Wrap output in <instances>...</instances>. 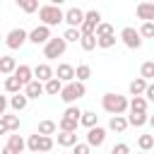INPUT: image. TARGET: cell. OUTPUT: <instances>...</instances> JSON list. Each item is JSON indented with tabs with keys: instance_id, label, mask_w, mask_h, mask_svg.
I'll list each match as a JSON object with an SVG mask.
<instances>
[{
	"instance_id": "12",
	"label": "cell",
	"mask_w": 154,
	"mask_h": 154,
	"mask_svg": "<svg viewBox=\"0 0 154 154\" xmlns=\"http://www.w3.org/2000/svg\"><path fill=\"white\" fill-rule=\"evenodd\" d=\"M55 79H60L63 84L75 82V67H72L70 63H60V65H58V70H55Z\"/></svg>"
},
{
	"instance_id": "50",
	"label": "cell",
	"mask_w": 154,
	"mask_h": 154,
	"mask_svg": "<svg viewBox=\"0 0 154 154\" xmlns=\"http://www.w3.org/2000/svg\"><path fill=\"white\" fill-rule=\"evenodd\" d=\"M140 154H149V152H140Z\"/></svg>"
},
{
	"instance_id": "9",
	"label": "cell",
	"mask_w": 154,
	"mask_h": 154,
	"mask_svg": "<svg viewBox=\"0 0 154 154\" xmlns=\"http://www.w3.org/2000/svg\"><path fill=\"white\" fill-rule=\"evenodd\" d=\"M48 38H51V29H48V26H43V24H38L36 29H31V31H29V41H31L34 46H46V43H48Z\"/></svg>"
},
{
	"instance_id": "39",
	"label": "cell",
	"mask_w": 154,
	"mask_h": 154,
	"mask_svg": "<svg viewBox=\"0 0 154 154\" xmlns=\"http://www.w3.org/2000/svg\"><path fill=\"white\" fill-rule=\"evenodd\" d=\"M79 46H82L84 51H94V48H96V36H94V34H91V36H82V38H79Z\"/></svg>"
},
{
	"instance_id": "44",
	"label": "cell",
	"mask_w": 154,
	"mask_h": 154,
	"mask_svg": "<svg viewBox=\"0 0 154 154\" xmlns=\"http://www.w3.org/2000/svg\"><path fill=\"white\" fill-rule=\"evenodd\" d=\"M142 96H144V101H147V103H149V101H154V84H147V89H144V94H142Z\"/></svg>"
},
{
	"instance_id": "3",
	"label": "cell",
	"mask_w": 154,
	"mask_h": 154,
	"mask_svg": "<svg viewBox=\"0 0 154 154\" xmlns=\"http://www.w3.org/2000/svg\"><path fill=\"white\" fill-rule=\"evenodd\" d=\"M84 94H87V87L75 79V82H70V84H63V91H60L58 96H60L67 106H75V101H79Z\"/></svg>"
},
{
	"instance_id": "13",
	"label": "cell",
	"mask_w": 154,
	"mask_h": 154,
	"mask_svg": "<svg viewBox=\"0 0 154 154\" xmlns=\"http://www.w3.org/2000/svg\"><path fill=\"white\" fill-rule=\"evenodd\" d=\"M135 14L142 22H154V2H140L135 7Z\"/></svg>"
},
{
	"instance_id": "1",
	"label": "cell",
	"mask_w": 154,
	"mask_h": 154,
	"mask_svg": "<svg viewBox=\"0 0 154 154\" xmlns=\"http://www.w3.org/2000/svg\"><path fill=\"white\" fill-rule=\"evenodd\" d=\"M38 19H41L43 26L51 29V26H55V24H60L65 19V12L60 10L58 2H48V5H41L38 7Z\"/></svg>"
},
{
	"instance_id": "38",
	"label": "cell",
	"mask_w": 154,
	"mask_h": 154,
	"mask_svg": "<svg viewBox=\"0 0 154 154\" xmlns=\"http://www.w3.org/2000/svg\"><path fill=\"white\" fill-rule=\"evenodd\" d=\"M63 118H70V120H77V123H79V118H82L79 106H67V108H65V113H63Z\"/></svg>"
},
{
	"instance_id": "8",
	"label": "cell",
	"mask_w": 154,
	"mask_h": 154,
	"mask_svg": "<svg viewBox=\"0 0 154 154\" xmlns=\"http://www.w3.org/2000/svg\"><path fill=\"white\" fill-rule=\"evenodd\" d=\"M63 22L67 24V29H79L82 22H84V10H79V7H70V10L65 12V19H63Z\"/></svg>"
},
{
	"instance_id": "2",
	"label": "cell",
	"mask_w": 154,
	"mask_h": 154,
	"mask_svg": "<svg viewBox=\"0 0 154 154\" xmlns=\"http://www.w3.org/2000/svg\"><path fill=\"white\" fill-rule=\"evenodd\" d=\"M101 106H103V111L111 113V116H123V113L128 111V99H125L123 94H113V91H108V94H103Z\"/></svg>"
},
{
	"instance_id": "29",
	"label": "cell",
	"mask_w": 154,
	"mask_h": 154,
	"mask_svg": "<svg viewBox=\"0 0 154 154\" xmlns=\"http://www.w3.org/2000/svg\"><path fill=\"white\" fill-rule=\"evenodd\" d=\"M89 77H91V67H89V65H77V67H75V79H77V82L84 84Z\"/></svg>"
},
{
	"instance_id": "30",
	"label": "cell",
	"mask_w": 154,
	"mask_h": 154,
	"mask_svg": "<svg viewBox=\"0 0 154 154\" xmlns=\"http://www.w3.org/2000/svg\"><path fill=\"white\" fill-rule=\"evenodd\" d=\"M77 120H70V118H60L58 120V130L60 132H77Z\"/></svg>"
},
{
	"instance_id": "31",
	"label": "cell",
	"mask_w": 154,
	"mask_h": 154,
	"mask_svg": "<svg viewBox=\"0 0 154 154\" xmlns=\"http://www.w3.org/2000/svg\"><path fill=\"white\" fill-rule=\"evenodd\" d=\"M137 147H140V152H149L154 147V135H140L137 137Z\"/></svg>"
},
{
	"instance_id": "36",
	"label": "cell",
	"mask_w": 154,
	"mask_h": 154,
	"mask_svg": "<svg viewBox=\"0 0 154 154\" xmlns=\"http://www.w3.org/2000/svg\"><path fill=\"white\" fill-rule=\"evenodd\" d=\"M111 34H116V31H113V24H108V22H101V24L96 26V31H94L96 38H101V36H111Z\"/></svg>"
},
{
	"instance_id": "15",
	"label": "cell",
	"mask_w": 154,
	"mask_h": 154,
	"mask_svg": "<svg viewBox=\"0 0 154 154\" xmlns=\"http://www.w3.org/2000/svg\"><path fill=\"white\" fill-rule=\"evenodd\" d=\"M14 70H17V60L12 55H0V72L7 75V77H12Z\"/></svg>"
},
{
	"instance_id": "21",
	"label": "cell",
	"mask_w": 154,
	"mask_h": 154,
	"mask_svg": "<svg viewBox=\"0 0 154 154\" xmlns=\"http://www.w3.org/2000/svg\"><path fill=\"white\" fill-rule=\"evenodd\" d=\"M79 125H84L87 130H91V128H96V125H99V116H96L94 111H82Z\"/></svg>"
},
{
	"instance_id": "28",
	"label": "cell",
	"mask_w": 154,
	"mask_h": 154,
	"mask_svg": "<svg viewBox=\"0 0 154 154\" xmlns=\"http://www.w3.org/2000/svg\"><path fill=\"white\" fill-rule=\"evenodd\" d=\"M22 89H24V84H22L17 77H7V79H5V91H7V94H19Z\"/></svg>"
},
{
	"instance_id": "23",
	"label": "cell",
	"mask_w": 154,
	"mask_h": 154,
	"mask_svg": "<svg viewBox=\"0 0 154 154\" xmlns=\"http://www.w3.org/2000/svg\"><path fill=\"white\" fill-rule=\"evenodd\" d=\"M147 84H149V82H144L142 77H135V79L128 84V89H130V94H132V96H142V94H144V89H147Z\"/></svg>"
},
{
	"instance_id": "47",
	"label": "cell",
	"mask_w": 154,
	"mask_h": 154,
	"mask_svg": "<svg viewBox=\"0 0 154 154\" xmlns=\"http://www.w3.org/2000/svg\"><path fill=\"white\" fill-rule=\"evenodd\" d=\"M0 154H14V152H12V149H10V147H7V144H5V147H2V152H0Z\"/></svg>"
},
{
	"instance_id": "51",
	"label": "cell",
	"mask_w": 154,
	"mask_h": 154,
	"mask_svg": "<svg viewBox=\"0 0 154 154\" xmlns=\"http://www.w3.org/2000/svg\"><path fill=\"white\" fill-rule=\"evenodd\" d=\"M63 154H70V152H63Z\"/></svg>"
},
{
	"instance_id": "14",
	"label": "cell",
	"mask_w": 154,
	"mask_h": 154,
	"mask_svg": "<svg viewBox=\"0 0 154 154\" xmlns=\"http://www.w3.org/2000/svg\"><path fill=\"white\" fill-rule=\"evenodd\" d=\"M12 77H17V79L26 87V84L34 79V70H31L29 65H17V70H14V75H12Z\"/></svg>"
},
{
	"instance_id": "4",
	"label": "cell",
	"mask_w": 154,
	"mask_h": 154,
	"mask_svg": "<svg viewBox=\"0 0 154 154\" xmlns=\"http://www.w3.org/2000/svg\"><path fill=\"white\" fill-rule=\"evenodd\" d=\"M65 48H67V43H65V38H63V36H51V38H48V43L43 46V58L55 60V58H60V55L65 53Z\"/></svg>"
},
{
	"instance_id": "10",
	"label": "cell",
	"mask_w": 154,
	"mask_h": 154,
	"mask_svg": "<svg viewBox=\"0 0 154 154\" xmlns=\"http://www.w3.org/2000/svg\"><path fill=\"white\" fill-rule=\"evenodd\" d=\"M55 77V70L48 65V63H38L36 67H34V79L36 82H41V84H46L48 79H53Z\"/></svg>"
},
{
	"instance_id": "48",
	"label": "cell",
	"mask_w": 154,
	"mask_h": 154,
	"mask_svg": "<svg viewBox=\"0 0 154 154\" xmlns=\"http://www.w3.org/2000/svg\"><path fill=\"white\" fill-rule=\"evenodd\" d=\"M149 125H152V128H154V116H149Z\"/></svg>"
},
{
	"instance_id": "46",
	"label": "cell",
	"mask_w": 154,
	"mask_h": 154,
	"mask_svg": "<svg viewBox=\"0 0 154 154\" xmlns=\"http://www.w3.org/2000/svg\"><path fill=\"white\" fill-rule=\"evenodd\" d=\"M7 132H10V130H7V125H5V120L0 118V135H7Z\"/></svg>"
},
{
	"instance_id": "26",
	"label": "cell",
	"mask_w": 154,
	"mask_h": 154,
	"mask_svg": "<svg viewBox=\"0 0 154 154\" xmlns=\"http://www.w3.org/2000/svg\"><path fill=\"white\" fill-rule=\"evenodd\" d=\"M58 144L65 147V149H67V147H75V144H77V132H60V135H58Z\"/></svg>"
},
{
	"instance_id": "40",
	"label": "cell",
	"mask_w": 154,
	"mask_h": 154,
	"mask_svg": "<svg viewBox=\"0 0 154 154\" xmlns=\"http://www.w3.org/2000/svg\"><path fill=\"white\" fill-rule=\"evenodd\" d=\"M96 46H99V48H113V46H116V34H111V36H101V38H96Z\"/></svg>"
},
{
	"instance_id": "33",
	"label": "cell",
	"mask_w": 154,
	"mask_h": 154,
	"mask_svg": "<svg viewBox=\"0 0 154 154\" xmlns=\"http://www.w3.org/2000/svg\"><path fill=\"white\" fill-rule=\"evenodd\" d=\"M53 137H38V154H51V149H53Z\"/></svg>"
},
{
	"instance_id": "42",
	"label": "cell",
	"mask_w": 154,
	"mask_h": 154,
	"mask_svg": "<svg viewBox=\"0 0 154 154\" xmlns=\"http://www.w3.org/2000/svg\"><path fill=\"white\" fill-rule=\"evenodd\" d=\"M70 154H91V147L87 144V142H77L75 147H72V152Z\"/></svg>"
},
{
	"instance_id": "43",
	"label": "cell",
	"mask_w": 154,
	"mask_h": 154,
	"mask_svg": "<svg viewBox=\"0 0 154 154\" xmlns=\"http://www.w3.org/2000/svg\"><path fill=\"white\" fill-rule=\"evenodd\" d=\"M111 154H130V147H128L125 142H118V144H113Z\"/></svg>"
},
{
	"instance_id": "20",
	"label": "cell",
	"mask_w": 154,
	"mask_h": 154,
	"mask_svg": "<svg viewBox=\"0 0 154 154\" xmlns=\"http://www.w3.org/2000/svg\"><path fill=\"white\" fill-rule=\"evenodd\" d=\"M128 108H130V113H147V101H144V96H132V99L128 101Z\"/></svg>"
},
{
	"instance_id": "24",
	"label": "cell",
	"mask_w": 154,
	"mask_h": 154,
	"mask_svg": "<svg viewBox=\"0 0 154 154\" xmlns=\"http://www.w3.org/2000/svg\"><path fill=\"white\" fill-rule=\"evenodd\" d=\"M55 130H58V123H55V120H48V118H46V120L38 123V135H43V137H51Z\"/></svg>"
},
{
	"instance_id": "49",
	"label": "cell",
	"mask_w": 154,
	"mask_h": 154,
	"mask_svg": "<svg viewBox=\"0 0 154 154\" xmlns=\"http://www.w3.org/2000/svg\"><path fill=\"white\" fill-rule=\"evenodd\" d=\"M2 41H5V36H2V34H0V43H2Z\"/></svg>"
},
{
	"instance_id": "18",
	"label": "cell",
	"mask_w": 154,
	"mask_h": 154,
	"mask_svg": "<svg viewBox=\"0 0 154 154\" xmlns=\"http://www.w3.org/2000/svg\"><path fill=\"white\" fill-rule=\"evenodd\" d=\"M7 147H10L14 154H22V152L26 149V142H24L22 135H10V137H7Z\"/></svg>"
},
{
	"instance_id": "27",
	"label": "cell",
	"mask_w": 154,
	"mask_h": 154,
	"mask_svg": "<svg viewBox=\"0 0 154 154\" xmlns=\"http://www.w3.org/2000/svg\"><path fill=\"white\" fill-rule=\"evenodd\" d=\"M140 77H142L144 82L154 79V60H144V63L140 65Z\"/></svg>"
},
{
	"instance_id": "22",
	"label": "cell",
	"mask_w": 154,
	"mask_h": 154,
	"mask_svg": "<svg viewBox=\"0 0 154 154\" xmlns=\"http://www.w3.org/2000/svg\"><path fill=\"white\" fill-rule=\"evenodd\" d=\"M60 91H63V82H60V79H55V77H53V79H48V82L43 84V94H48V96H58Z\"/></svg>"
},
{
	"instance_id": "52",
	"label": "cell",
	"mask_w": 154,
	"mask_h": 154,
	"mask_svg": "<svg viewBox=\"0 0 154 154\" xmlns=\"http://www.w3.org/2000/svg\"><path fill=\"white\" fill-rule=\"evenodd\" d=\"M108 154H111V152H108Z\"/></svg>"
},
{
	"instance_id": "11",
	"label": "cell",
	"mask_w": 154,
	"mask_h": 154,
	"mask_svg": "<svg viewBox=\"0 0 154 154\" xmlns=\"http://www.w3.org/2000/svg\"><path fill=\"white\" fill-rule=\"evenodd\" d=\"M103 142H106V128L96 125V128L87 130V144L89 147H101Z\"/></svg>"
},
{
	"instance_id": "6",
	"label": "cell",
	"mask_w": 154,
	"mask_h": 154,
	"mask_svg": "<svg viewBox=\"0 0 154 154\" xmlns=\"http://www.w3.org/2000/svg\"><path fill=\"white\" fill-rule=\"evenodd\" d=\"M26 41H29V31H24L22 26H19V29H12V31L5 36V46H7L10 51H17V48H22Z\"/></svg>"
},
{
	"instance_id": "5",
	"label": "cell",
	"mask_w": 154,
	"mask_h": 154,
	"mask_svg": "<svg viewBox=\"0 0 154 154\" xmlns=\"http://www.w3.org/2000/svg\"><path fill=\"white\" fill-rule=\"evenodd\" d=\"M99 24H101V12H99V10H87V12H84V22H82V26H79V34H82V36H91Z\"/></svg>"
},
{
	"instance_id": "41",
	"label": "cell",
	"mask_w": 154,
	"mask_h": 154,
	"mask_svg": "<svg viewBox=\"0 0 154 154\" xmlns=\"http://www.w3.org/2000/svg\"><path fill=\"white\" fill-rule=\"evenodd\" d=\"M38 137H41V135L36 132V135H29V140H26V149L34 152V154H38Z\"/></svg>"
},
{
	"instance_id": "45",
	"label": "cell",
	"mask_w": 154,
	"mask_h": 154,
	"mask_svg": "<svg viewBox=\"0 0 154 154\" xmlns=\"http://www.w3.org/2000/svg\"><path fill=\"white\" fill-rule=\"evenodd\" d=\"M7 106H10V99H7V96H2V94H0V118H2V116H5V113H7Z\"/></svg>"
},
{
	"instance_id": "34",
	"label": "cell",
	"mask_w": 154,
	"mask_h": 154,
	"mask_svg": "<svg viewBox=\"0 0 154 154\" xmlns=\"http://www.w3.org/2000/svg\"><path fill=\"white\" fill-rule=\"evenodd\" d=\"M137 34L142 36V41L144 38H154V22H142V26L137 29Z\"/></svg>"
},
{
	"instance_id": "16",
	"label": "cell",
	"mask_w": 154,
	"mask_h": 154,
	"mask_svg": "<svg viewBox=\"0 0 154 154\" xmlns=\"http://www.w3.org/2000/svg\"><path fill=\"white\" fill-rule=\"evenodd\" d=\"M41 94H43V84L36 82V79H31V82L24 87V96H26V99H38Z\"/></svg>"
},
{
	"instance_id": "19",
	"label": "cell",
	"mask_w": 154,
	"mask_h": 154,
	"mask_svg": "<svg viewBox=\"0 0 154 154\" xmlns=\"http://www.w3.org/2000/svg\"><path fill=\"white\" fill-rule=\"evenodd\" d=\"M10 106H12V111L19 113V111H24V108L29 106V99H26L22 91H19V94H12V96H10Z\"/></svg>"
},
{
	"instance_id": "37",
	"label": "cell",
	"mask_w": 154,
	"mask_h": 154,
	"mask_svg": "<svg viewBox=\"0 0 154 154\" xmlns=\"http://www.w3.org/2000/svg\"><path fill=\"white\" fill-rule=\"evenodd\" d=\"M63 38H65V43H77L82 38V34H79V29H65Z\"/></svg>"
},
{
	"instance_id": "32",
	"label": "cell",
	"mask_w": 154,
	"mask_h": 154,
	"mask_svg": "<svg viewBox=\"0 0 154 154\" xmlns=\"http://www.w3.org/2000/svg\"><path fill=\"white\" fill-rule=\"evenodd\" d=\"M2 120H5V125H7V130H10V132L19 130V116H14V113H5V116H2Z\"/></svg>"
},
{
	"instance_id": "7",
	"label": "cell",
	"mask_w": 154,
	"mask_h": 154,
	"mask_svg": "<svg viewBox=\"0 0 154 154\" xmlns=\"http://www.w3.org/2000/svg\"><path fill=\"white\" fill-rule=\"evenodd\" d=\"M120 41H123L128 48H132V51L142 48V36L137 34V29H135V26H125V29L120 31Z\"/></svg>"
},
{
	"instance_id": "35",
	"label": "cell",
	"mask_w": 154,
	"mask_h": 154,
	"mask_svg": "<svg viewBox=\"0 0 154 154\" xmlns=\"http://www.w3.org/2000/svg\"><path fill=\"white\" fill-rule=\"evenodd\" d=\"M17 7H19V10H24L26 14H31V12H36V10H38V2H36V0H17Z\"/></svg>"
},
{
	"instance_id": "25",
	"label": "cell",
	"mask_w": 154,
	"mask_h": 154,
	"mask_svg": "<svg viewBox=\"0 0 154 154\" xmlns=\"http://www.w3.org/2000/svg\"><path fill=\"white\" fill-rule=\"evenodd\" d=\"M147 123H149V116L147 113H130L128 116V125H132V128H142Z\"/></svg>"
},
{
	"instance_id": "17",
	"label": "cell",
	"mask_w": 154,
	"mask_h": 154,
	"mask_svg": "<svg viewBox=\"0 0 154 154\" xmlns=\"http://www.w3.org/2000/svg\"><path fill=\"white\" fill-rule=\"evenodd\" d=\"M108 130H113V132H125V130H128V118H125V116H111Z\"/></svg>"
}]
</instances>
